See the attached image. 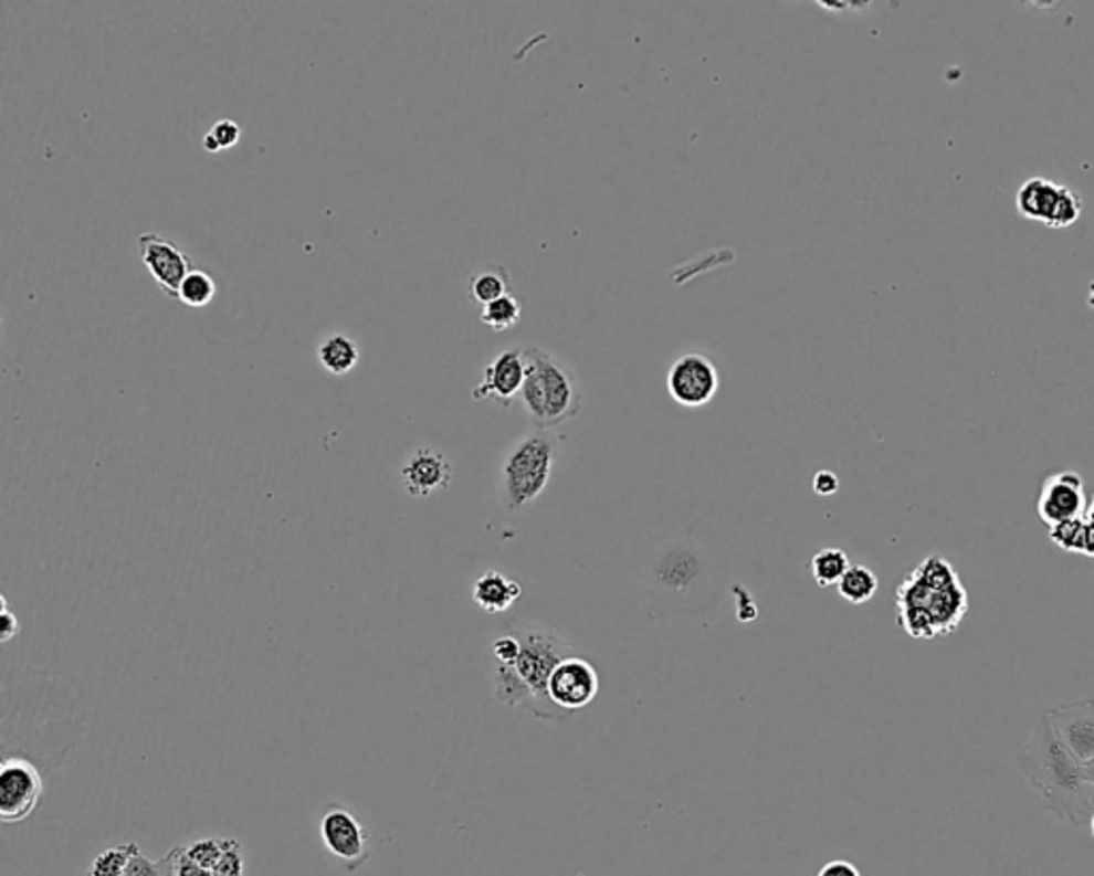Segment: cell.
Wrapping results in <instances>:
<instances>
[{"label":"cell","instance_id":"cell-1","mask_svg":"<svg viewBox=\"0 0 1094 876\" xmlns=\"http://www.w3.org/2000/svg\"><path fill=\"white\" fill-rule=\"evenodd\" d=\"M1018 761L1050 811L1075 825L1091 821L1094 789L1086 782L1084 766L1062 745L1048 713L1039 718Z\"/></svg>","mask_w":1094,"mask_h":876},{"label":"cell","instance_id":"cell-2","mask_svg":"<svg viewBox=\"0 0 1094 876\" xmlns=\"http://www.w3.org/2000/svg\"><path fill=\"white\" fill-rule=\"evenodd\" d=\"M898 624L915 640L954 633L968 612V594L954 564L934 553L922 560L896 590Z\"/></svg>","mask_w":1094,"mask_h":876},{"label":"cell","instance_id":"cell-3","mask_svg":"<svg viewBox=\"0 0 1094 876\" xmlns=\"http://www.w3.org/2000/svg\"><path fill=\"white\" fill-rule=\"evenodd\" d=\"M515 635L519 637L522 652L514 665H496V697L501 704L509 708H524L537 718H565V713L551 704L547 684L556 665L576 654L574 644L558 631L539 624L522 626Z\"/></svg>","mask_w":1094,"mask_h":876},{"label":"cell","instance_id":"cell-4","mask_svg":"<svg viewBox=\"0 0 1094 876\" xmlns=\"http://www.w3.org/2000/svg\"><path fill=\"white\" fill-rule=\"evenodd\" d=\"M526 353V379L519 402L539 430H554L580 415L581 393L578 372L554 353L530 347Z\"/></svg>","mask_w":1094,"mask_h":876},{"label":"cell","instance_id":"cell-5","mask_svg":"<svg viewBox=\"0 0 1094 876\" xmlns=\"http://www.w3.org/2000/svg\"><path fill=\"white\" fill-rule=\"evenodd\" d=\"M560 455V439L551 430H533L519 439L503 462V489L507 511L535 503L551 479Z\"/></svg>","mask_w":1094,"mask_h":876},{"label":"cell","instance_id":"cell-6","mask_svg":"<svg viewBox=\"0 0 1094 876\" xmlns=\"http://www.w3.org/2000/svg\"><path fill=\"white\" fill-rule=\"evenodd\" d=\"M1016 210L1020 217L1048 229L1073 228L1084 210V201L1064 184L1048 178H1030L1016 193Z\"/></svg>","mask_w":1094,"mask_h":876},{"label":"cell","instance_id":"cell-7","mask_svg":"<svg viewBox=\"0 0 1094 876\" xmlns=\"http://www.w3.org/2000/svg\"><path fill=\"white\" fill-rule=\"evenodd\" d=\"M43 777L24 754H4L0 763V819L2 823H22L43 798Z\"/></svg>","mask_w":1094,"mask_h":876},{"label":"cell","instance_id":"cell-8","mask_svg":"<svg viewBox=\"0 0 1094 876\" xmlns=\"http://www.w3.org/2000/svg\"><path fill=\"white\" fill-rule=\"evenodd\" d=\"M720 390V374L712 359L702 351H686L667 370L670 398L684 409H702Z\"/></svg>","mask_w":1094,"mask_h":876},{"label":"cell","instance_id":"cell-9","mask_svg":"<svg viewBox=\"0 0 1094 876\" xmlns=\"http://www.w3.org/2000/svg\"><path fill=\"white\" fill-rule=\"evenodd\" d=\"M319 834L325 851L347 870H359L370 857V834L354 812L340 804H329L323 812Z\"/></svg>","mask_w":1094,"mask_h":876},{"label":"cell","instance_id":"cell-10","mask_svg":"<svg viewBox=\"0 0 1094 876\" xmlns=\"http://www.w3.org/2000/svg\"><path fill=\"white\" fill-rule=\"evenodd\" d=\"M139 260L165 293V297L178 299L185 278L193 272V257L185 253L173 240L159 233H141L137 240Z\"/></svg>","mask_w":1094,"mask_h":876},{"label":"cell","instance_id":"cell-11","mask_svg":"<svg viewBox=\"0 0 1094 876\" xmlns=\"http://www.w3.org/2000/svg\"><path fill=\"white\" fill-rule=\"evenodd\" d=\"M547 693L551 704L567 713H576L590 706L599 695L597 669L578 654L560 661L549 678Z\"/></svg>","mask_w":1094,"mask_h":876},{"label":"cell","instance_id":"cell-12","mask_svg":"<svg viewBox=\"0 0 1094 876\" xmlns=\"http://www.w3.org/2000/svg\"><path fill=\"white\" fill-rule=\"evenodd\" d=\"M524 379H526V353L517 347L505 349L485 366L482 381L480 386L473 388L471 398L475 402L494 400L501 407L509 409L515 398H519Z\"/></svg>","mask_w":1094,"mask_h":876},{"label":"cell","instance_id":"cell-13","mask_svg":"<svg viewBox=\"0 0 1094 876\" xmlns=\"http://www.w3.org/2000/svg\"><path fill=\"white\" fill-rule=\"evenodd\" d=\"M1086 503L1082 475L1075 471H1061L1043 482L1037 500V514L1048 526H1054L1066 519L1084 518Z\"/></svg>","mask_w":1094,"mask_h":876},{"label":"cell","instance_id":"cell-14","mask_svg":"<svg viewBox=\"0 0 1094 876\" xmlns=\"http://www.w3.org/2000/svg\"><path fill=\"white\" fill-rule=\"evenodd\" d=\"M1062 745L1080 761L1094 757V701L1062 706L1048 713Z\"/></svg>","mask_w":1094,"mask_h":876},{"label":"cell","instance_id":"cell-15","mask_svg":"<svg viewBox=\"0 0 1094 876\" xmlns=\"http://www.w3.org/2000/svg\"><path fill=\"white\" fill-rule=\"evenodd\" d=\"M453 477L450 460L436 450L419 447L402 466V484L409 496L428 498L434 492L448 489Z\"/></svg>","mask_w":1094,"mask_h":876},{"label":"cell","instance_id":"cell-16","mask_svg":"<svg viewBox=\"0 0 1094 876\" xmlns=\"http://www.w3.org/2000/svg\"><path fill=\"white\" fill-rule=\"evenodd\" d=\"M522 597V585L501 571H485L473 584V601L485 614H503Z\"/></svg>","mask_w":1094,"mask_h":876},{"label":"cell","instance_id":"cell-17","mask_svg":"<svg viewBox=\"0 0 1094 876\" xmlns=\"http://www.w3.org/2000/svg\"><path fill=\"white\" fill-rule=\"evenodd\" d=\"M359 347L355 342L354 338L345 336V334H332L323 340L319 345V351H317V358H319V363L323 368L334 374V377H343V374H349L357 366L359 361Z\"/></svg>","mask_w":1094,"mask_h":876},{"label":"cell","instance_id":"cell-18","mask_svg":"<svg viewBox=\"0 0 1094 876\" xmlns=\"http://www.w3.org/2000/svg\"><path fill=\"white\" fill-rule=\"evenodd\" d=\"M509 289H512L509 272L503 265H492V267L483 270L480 274L471 276L469 297H471V302L480 304L483 308L490 302H494V299L512 293Z\"/></svg>","mask_w":1094,"mask_h":876},{"label":"cell","instance_id":"cell-19","mask_svg":"<svg viewBox=\"0 0 1094 876\" xmlns=\"http://www.w3.org/2000/svg\"><path fill=\"white\" fill-rule=\"evenodd\" d=\"M838 594L851 605H864L879 590L876 573L864 564H851L844 578L838 582Z\"/></svg>","mask_w":1094,"mask_h":876},{"label":"cell","instance_id":"cell-20","mask_svg":"<svg viewBox=\"0 0 1094 876\" xmlns=\"http://www.w3.org/2000/svg\"><path fill=\"white\" fill-rule=\"evenodd\" d=\"M849 567H851V560L840 548H823V550L814 553L810 560V573H812V580L817 582L819 588L838 585V582L844 578V573L849 571Z\"/></svg>","mask_w":1094,"mask_h":876},{"label":"cell","instance_id":"cell-21","mask_svg":"<svg viewBox=\"0 0 1094 876\" xmlns=\"http://www.w3.org/2000/svg\"><path fill=\"white\" fill-rule=\"evenodd\" d=\"M480 319H482L483 325H487L494 331H507L519 324L522 304L515 295L507 293V295L490 302L487 306H483Z\"/></svg>","mask_w":1094,"mask_h":876},{"label":"cell","instance_id":"cell-22","mask_svg":"<svg viewBox=\"0 0 1094 876\" xmlns=\"http://www.w3.org/2000/svg\"><path fill=\"white\" fill-rule=\"evenodd\" d=\"M139 851V844L127 843L109 846L101 851L93 864L88 866L86 876H125L130 857Z\"/></svg>","mask_w":1094,"mask_h":876},{"label":"cell","instance_id":"cell-23","mask_svg":"<svg viewBox=\"0 0 1094 876\" xmlns=\"http://www.w3.org/2000/svg\"><path fill=\"white\" fill-rule=\"evenodd\" d=\"M214 295H217L214 278L203 270H193L185 278L178 299L189 308H206L214 299Z\"/></svg>","mask_w":1094,"mask_h":876},{"label":"cell","instance_id":"cell-24","mask_svg":"<svg viewBox=\"0 0 1094 876\" xmlns=\"http://www.w3.org/2000/svg\"><path fill=\"white\" fill-rule=\"evenodd\" d=\"M1050 541L1064 552H1084V537H1086V519H1066L1061 524L1050 526Z\"/></svg>","mask_w":1094,"mask_h":876},{"label":"cell","instance_id":"cell-25","mask_svg":"<svg viewBox=\"0 0 1094 876\" xmlns=\"http://www.w3.org/2000/svg\"><path fill=\"white\" fill-rule=\"evenodd\" d=\"M242 137V129L235 120L223 118L214 123V127L203 135V150L210 155H217L221 150L233 148Z\"/></svg>","mask_w":1094,"mask_h":876},{"label":"cell","instance_id":"cell-26","mask_svg":"<svg viewBox=\"0 0 1094 876\" xmlns=\"http://www.w3.org/2000/svg\"><path fill=\"white\" fill-rule=\"evenodd\" d=\"M227 838H199L194 843L185 846L187 855L193 859L197 866L206 870H214L219 859L225 853Z\"/></svg>","mask_w":1094,"mask_h":876},{"label":"cell","instance_id":"cell-27","mask_svg":"<svg viewBox=\"0 0 1094 876\" xmlns=\"http://www.w3.org/2000/svg\"><path fill=\"white\" fill-rule=\"evenodd\" d=\"M159 862H161L162 870L167 876H214L212 870L197 866L193 859L187 855L185 846H173L169 853H165V857H161Z\"/></svg>","mask_w":1094,"mask_h":876},{"label":"cell","instance_id":"cell-28","mask_svg":"<svg viewBox=\"0 0 1094 876\" xmlns=\"http://www.w3.org/2000/svg\"><path fill=\"white\" fill-rule=\"evenodd\" d=\"M212 873L214 876H244V855L238 838H227L225 853Z\"/></svg>","mask_w":1094,"mask_h":876},{"label":"cell","instance_id":"cell-29","mask_svg":"<svg viewBox=\"0 0 1094 876\" xmlns=\"http://www.w3.org/2000/svg\"><path fill=\"white\" fill-rule=\"evenodd\" d=\"M522 652V644H519V637L515 633H507V635H501L494 644H492V654L496 658L498 665H514Z\"/></svg>","mask_w":1094,"mask_h":876},{"label":"cell","instance_id":"cell-30","mask_svg":"<svg viewBox=\"0 0 1094 876\" xmlns=\"http://www.w3.org/2000/svg\"><path fill=\"white\" fill-rule=\"evenodd\" d=\"M125 876H167L162 870L161 862H152L141 853V848L130 857L129 866L125 870Z\"/></svg>","mask_w":1094,"mask_h":876},{"label":"cell","instance_id":"cell-31","mask_svg":"<svg viewBox=\"0 0 1094 876\" xmlns=\"http://www.w3.org/2000/svg\"><path fill=\"white\" fill-rule=\"evenodd\" d=\"M0 605H2V614H0V642L2 644H9L20 633V620L9 610V603H7L4 597L0 599Z\"/></svg>","mask_w":1094,"mask_h":876},{"label":"cell","instance_id":"cell-32","mask_svg":"<svg viewBox=\"0 0 1094 876\" xmlns=\"http://www.w3.org/2000/svg\"><path fill=\"white\" fill-rule=\"evenodd\" d=\"M812 489L817 496H834L838 489H840V482H838L837 473L832 471H817L814 477H812Z\"/></svg>","mask_w":1094,"mask_h":876},{"label":"cell","instance_id":"cell-33","mask_svg":"<svg viewBox=\"0 0 1094 876\" xmlns=\"http://www.w3.org/2000/svg\"><path fill=\"white\" fill-rule=\"evenodd\" d=\"M817 876H862L860 870L846 862V859H834V862H828Z\"/></svg>","mask_w":1094,"mask_h":876},{"label":"cell","instance_id":"cell-34","mask_svg":"<svg viewBox=\"0 0 1094 876\" xmlns=\"http://www.w3.org/2000/svg\"><path fill=\"white\" fill-rule=\"evenodd\" d=\"M1082 556L1094 560V526L1086 521V537H1084V552Z\"/></svg>","mask_w":1094,"mask_h":876},{"label":"cell","instance_id":"cell-35","mask_svg":"<svg viewBox=\"0 0 1094 876\" xmlns=\"http://www.w3.org/2000/svg\"><path fill=\"white\" fill-rule=\"evenodd\" d=\"M1082 766H1084V777H1086V782H1088V784H1091L1094 789V757L1091 761L1082 763Z\"/></svg>","mask_w":1094,"mask_h":876},{"label":"cell","instance_id":"cell-36","mask_svg":"<svg viewBox=\"0 0 1094 876\" xmlns=\"http://www.w3.org/2000/svg\"><path fill=\"white\" fill-rule=\"evenodd\" d=\"M1084 519H1086V521H1088L1091 526H1094V494L1093 496H1091V498H1088V503H1086V511H1084Z\"/></svg>","mask_w":1094,"mask_h":876},{"label":"cell","instance_id":"cell-37","mask_svg":"<svg viewBox=\"0 0 1094 876\" xmlns=\"http://www.w3.org/2000/svg\"><path fill=\"white\" fill-rule=\"evenodd\" d=\"M1088 823H1091V832H1093V838H1094V812H1093V816H1091V821H1088Z\"/></svg>","mask_w":1094,"mask_h":876},{"label":"cell","instance_id":"cell-38","mask_svg":"<svg viewBox=\"0 0 1094 876\" xmlns=\"http://www.w3.org/2000/svg\"><path fill=\"white\" fill-rule=\"evenodd\" d=\"M1091 304L1094 306V285H1093V297H1091Z\"/></svg>","mask_w":1094,"mask_h":876}]
</instances>
